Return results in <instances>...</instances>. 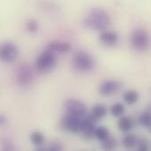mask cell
<instances>
[{
	"label": "cell",
	"mask_w": 151,
	"mask_h": 151,
	"mask_svg": "<svg viewBox=\"0 0 151 151\" xmlns=\"http://www.w3.org/2000/svg\"><path fill=\"white\" fill-rule=\"evenodd\" d=\"M85 24L88 27L97 30L104 31L111 24L109 14L102 8H93L85 19Z\"/></svg>",
	"instance_id": "1"
},
{
	"label": "cell",
	"mask_w": 151,
	"mask_h": 151,
	"mask_svg": "<svg viewBox=\"0 0 151 151\" xmlns=\"http://www.w3.org/2000/svg\"><path fill=\"white\" fill-rule=\"evenodd\" d=\"M57 64L58 59L55 53L47 49L43 50L35 61V69L40 73H48L51 72L56 67Z\"/></svg>",
	"instance_id": "2"
},
{
	"label": "cell",
	"mask_w": 151,
	"mask_h": 151,
	"mask_svg": "<svg viewBox=\"0 0 151 151\" xmlns=\"http://www.w3.org/2000/svg\"><path fill=\"white\" fill-rule=\"evenodd\" d=\"M73 66L79 72L91 71L95 66V61L93 58L86 51L79 50L73 56Z\"/></svg>",
	"instance_id": "3"
},
{
	"label": "cell",
	"mask_w": 151,
	"mask_h": 151,
	"mask_svg": "<svg viewBox=\"0 0 151 151\" xmlns=\"http://www.w3.org/2000/svg\"><path fill=\"white\" fill-rule=\"evenodd\" d=\"M133 47L139 51H145L150 46V35L146 29L137 28L131 35Z\"/></svg>",
	"instance_id": "4"
},
{
	"label": "cell",
	"mask_w": 151,
	"mask_h": 151,
	"mask_svg": "<svg viewBox=\"0 0 151 151\" xmlns=\"http://www.w3.org/2000/svg\"><path fill=\"white\" fill-rule=\"evenodd\" d=\"M63 107H64V111L68 115L83 118L87 113L86 104L78 99H74V98L66 99L64 102Z\"/></svg>",
	"instance_id": "5"
},
{
	"label": "cell",
	"mask_w": 151,
	"mask_h": 151,
	"mask_svg": "<svg viewBox=\"0 0 151 151\" xmlns=\"http://www.w3.org/2000/svg\"><path fill=\"white\" fill-rule=\"evenodd\" d=\"M16 80L21 86H30L35 81L33 68L27 63L21 64L16 70Z\"/></svg>",
	"instance_id": "6"
},
{
	"label": "cell",
	"mask_w": 151,
	"mask_h": 151,
	"mask_svg": "<svg viewBox=\"0 0 151 151\" xmlns=\"http://www.w3.org/2000/svg\"><path fill=\"white\" fill-rule=\"evenodd\" d=\"M19 56V49L12 42H4L0 44V60L5 63L14 62Z\"/></svg>",
	"instance_id": "7"
},
{
	"label": "cell",
	"mask_w": 151,
	"mask_h": 151,
	"mask_svg": "<svg viewBox=\"0 0 151 151\" xmlns=\"http://www.w3.org/2000/svg\"><path fill=\"white\" fill-rule=\"evenodd\" d=\"M82 119L83 118H79V117L65 114L64 118L61 119L60 126L65 131H69L73 134H78L81 130Z\"/></svg>",
	"instance_id": "8"
},
{
	"label": "cell",
	"mask_w": 151,
	"mask_h": 151,
	"mask_svg": "<svg viewBox=\"0 0 151 151\" xmlns=\"http://www.w3.org/2000/svg\"><path fill=\"white\" fill-rule=\"evenodd\" d=\"M96 121L95 119H93L89 115L82 119V126H81V132L82 133L83 136L87 140H90V139L94 138L95 130L96 128Z\"/></svg>",
	"instance_id": "9"
},
{
	"label": "cell",
	"mask_w": 151,
	"mask_h": 151,
	"mask_svg": "<svg viewBox=\"0 0 151 151\" xmlns=\"http://www.w3.org/2000/svg\"><path fill=\"white\" fill-rule=\"evenodd\" d=\"M119 88V83L117 81L107 80L104 81L99 87V93L102 96H110L118 91Z\"/></svg>",
	"instance_id": "10"
},
{
	"label": "cell",
	"mask_w": 151,
	"mask_h": 151,
	"mask_svg": "<svg viewBox=\"0 0 151 151\" xmlns=\"http://www.w3.org/2000/svg\"><path fill=\"white\" fill-rule=\"evenodd\" d=\"M47 50L54 52H58V53H65L68 52L71 50V45L69 42H63V41H58V40H54L51 41L48 43L47 45Z\"/></svg>",
	"instance_id": "11"
},
{
	"label": "cell",
	"mask_w": 151,
	"mask_h": 151,
	"mask_svg": "<svg viewBox=\"0 0 151 151\" xmlns=\"http://www.w3.org/2000/svg\"><path fill=\"white\" fill-rule=\"evenodd\" d=\"M100 41L107 46H114L119 41V35L115 31L104 30L99 35Z\"/></svg>",
	"instance_id": "12"
},
{
	"label": "cell",
	"mask_w": 151,
	"mask_h": 151,
	"mask_svg": "<svg viewBox=\"0 0 151 151\" xmlns=\"http://www.w3.org/2000/svg\"><path fill=\"white\" fill-rule=\"evenodd\" d=\"M107 113H108L107 107L104 104H97L94 105L93 108L91 109L89 116L97 122V120L102 119L103 118H104L107 115Z\"/></svg>",
	"instance_id": "13"
},
{
	"label": "cell",
	"mask_w": 151,
	"mask_h": 151,
	"mask_svg": "<svg viewBox=\"0 0 151 151\" xmlns=\"http://www.w3.org/2000/svg\"><path fill=\"white\" fill-rule=\"evenodd\" d=\"M134 126V120L130 117L122 116L118 121V128L122 132H129Z\"/></svg>",
	"instance_id": "14"
},
{
	"label": "cell",
	"mask_w": 151,
	"mask_h": 151,
	"mask_svg": "<svg viewBox=\"0 0 151 151\" xmlns=\"http://www.w3.org/2000/svg\"><path fill=\"white\" fill-rule=\"evenodd\" d=\"M138 137L135 134H126L123 139H122V144L124 146V148L127 149V150H133L134 149L137 144H138Z\"/></svg>",
	"instance_id": "15"
},
{
	"label": "cell",
	"mask_w": 151,
	"mask_h": 151,
	"mask_svg": "<svg viewBox=\"0 0 151 151\" xmlns=\"http://www.w3.org/2000/svg\"><path fill=\"white\" fill-rule=\"evenodd\" d=\"M94 137H96L98 141L103 142L110 137V130L106 127H104V126L98 127L95 130Z\"/></svg>",
	"instance_id": "16"
},
{
	"label": "cell",
	"mask_w": 151,
	"mask_h": 151,
	"mask_svg": "<svg viewBox=\"0 0 151 151\" xmlns=\"http://www.w3.org/2000/svg\"><path fill=\"white\" fill-rule=\"evenodd\" d=\"M102 143V149L104 151H114L118 147V142L114 137L110 136Z\"/></svg>",
	"instance_id": "17"
},
{
	"label": "cell",
	"mask_w": 151,
	"mask_h": 151,
	"mask_svg": "<svg viewBox=\"0 0 151 151\" xmlns=\"http://www.w3.org/2000/svg\"><path fill=\"white\" fill-rule=\"evenodd\" d=\"M123 99L124 101L127 104H135L138 99H139V94L136 90H128L127 91L124 96H123Z\"/></svg>",
	"instance_id": "18"
},
{
	"label": "cell",
	"mask_w": 151,
	"mask_h": 151,
	"mask_svg": "<svg viewBox=\"0 0 151 151\" xmlns=\"http://www.w3.org/2000/svg\"><path fill=\"white\" fill-rule=\"evenodd\" d=\"M30 141L34 145L40 147L44 143L45 137H44L43 134L41 133L40 131H35L30 134Z\"/></svg>",
	"instance_id": "19"
},
{
	"label": "cell",
	"mask_w": 151,
	"mask_h": 151,
	"mask_svg": "<svg viewBox=\"0 0 151 151\" xmlns=\"http://www.w3.org/2000/svg\"><path fill=\"white\" fill-rule=\"evenodd\" d=\"M125 112V106L121 103H116L111 107V113L114 117H122Z\"/></svg>",
	"instance_id": "20"
},
{
	"label": "cell",
	"mask_w": 151,
	"mask_h": 151,
	"mask_svg": "<svg viewBox=\"0 0 151 151\" xmlns=\"http://www.w3.org/2000/svg\"><path fill=\"white\" fill-rule=\"evenodd\" d=\"M139 122L141 125H142L143 127L150 128V123H151V118H150V113L149 111H144L142 112L140 117H139Z\"/></svg>",
	"instance_id": "21"
},
{
	"label": "cell",
	"mask_w": 151,
	"mask_h": 151,
	"mask_svg": "<svg viewBox=\"0 0 151 151\" xmlns=\"http://www.w3.org/2000/svg\"><path fill=\"white\" fill-rule=\"evenodd\" d=\"M38 22L35 19H28L26 21V28L30 33H35L38 30Z\"/></svg>",
	"instance_id": "22"
},
{
	"label": "cell",
	"mask_w": 151,
	"mask_h": 151,
	"mask_svg": "<svg viewBox=\"0 0 151 151\" xmlns=\"http://www.w3.org/2000/svg\"><path fill=\"white\" fill-rule=\"evenodd\" d=\"M63 150H64L63 144L60 142L55 141L49 144L46 151H63Z\"/></svg>",
	"instance_id": "23"
},
{
	"label": "cell",
	"mask_w": 151,
	"mask_h": 151,
	"mask_svg": "<svg viewBox=\"0 0 151 151\" xmlns=\"http://www.w3.org/2000/svg\"><path fill=\"white\" fill-rule=\"evenodd\" d=\"M139 149H146L149 150L150 148V141L147 138H141L138 140V144H137Z\"/></svg>",
	"instance_id": "24"
},
{
	"label": "cell",
	"mask_w": 151,
	"mask_h": 151,
	"mask_svg": "<svg viewBox=\"0 0 151 151\" xmlns=\"http://www.w3.org/2000/svg\"><path fill=\"white\" fill-rule=\"evenodd\" d=\"M2 151H14L13 150V146H12V142H10L8 140L3 141Z\"/></svg>",
	"instance_id": "25"
},
{
	"label": "cell",
	"mask_w": 151,
	"mask_h": 151,
	"mask_svg": "<svg viewBox=\"0 0 151 151\" xmlns=\"http://www.w3.org/2000/svg\"><path fill=\"white\" fill-rule=\"evenodd\" d=\"M6 122V117L4 114H0V127Z\"/></svg>",
	"instance_id": "26"
},
{
	"label": "cell",
	"mask_w": 151,
	"mask_h": 151,
	"mask_svg": "<svg viewBox=\"0 0 151 151\" xmlns=\"http://www.w3.org/2000/svg\"><path fill=\"white\" fill-rule=\"evenodd\" d=\"M35 151H46V150H44V149H42V148H37Z\"/></svg>",
	"instance_id": "27"
},
{
	"label": "cell",
	"mask_w": 151,
	"mask_h": 151,
	"mask_svg": "<svg viewBox=\"0 0 151 151\" xmlns=\"http://www.w3.org/2000/svg\"><path fill=\"white\" fill-rule=\"evenodd\" d=\"M138 151H149V150H146V149H139Z\"/></svg>",
	"instance_id": "28"
}]
</instances>
